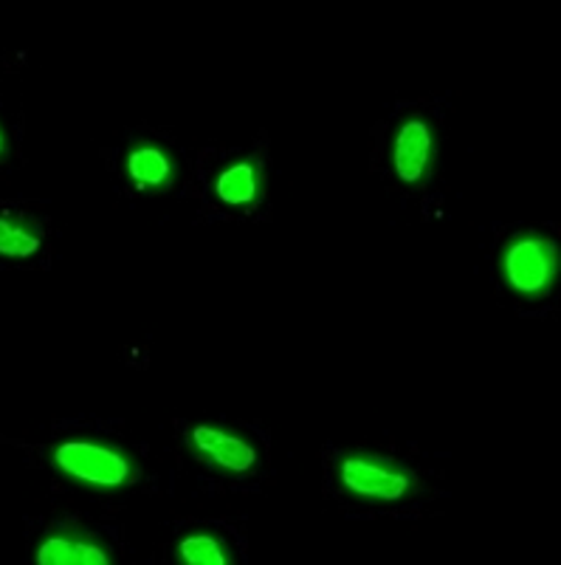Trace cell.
I'll list each match as a JSON object with an SVG mask.
<instances>
[{
    "mask_svg": "<svg viewBox=\"0 0 561 565\" xmlns=\"http://www.w3.org/2000/svg\"><path fill=\"white\" fill-rule=\"evenodd\" d=\"M52 463L71 483L96 492H116L139 478V461L125 447L103 438H63L54 444Z\"/></svg>",
    "mask_w": 561,
    "mask_h": 565,
    "instance_id": "6da1fadb",
    "label": "cell"
},
{
    "mask_svg": "<svg viewBox=\"0 0 561 565\" xmlns=\"http://www.w3.org/2000/svg\"><path fill=\"white\" fill-rule=\"evenodd\" d=\"M559 246L542 232H519L499 252V271L508 289L528 300H539L559 277Z\"/></svg>",
    "mask_w": 561,
    "mask_h": 565,
    "instance_id": "7a4b0ae2",
    "label": "cell"
},
{
    "mask_svg": "<svg viewBox=\"0 0 561 565\" xmlns=\"http://www.w3.org/2000/svg\"><path fill=\"white\" fill-rule=\"evenodd\" d=\"M336 481L347 494L370 503L403 501L414 489V476L401 461L378 452H345L336 461Z\"/></svg>",
    "mask_w": 561,
    "mask_h": 565,
    "instance_id": "3957f363",
    "label": "cell"
},
{
    "mask_svg": "<svg viewBox=\"0 0 561 565\" xmlns=\"http://www.w3.org/2000/svg\"><path fill=\"white\" fill-rule=\"evenodd\" d=\"M186 447L206 467L226 476H246L257 467V447L231 427L220 424H195L186 433Z\"/></svg>",
    "mask_w": 561,
    "mask_h": 565,
    "instance_id": "277c9868",
    "label": "cell"
},
{
    "mask_svg": "<svg viewBox=\"0 0 561 565\" xmlns=\"http://www.w3.org/2000/svg\"><path fill=\"white\" fill-rule=\"evenodd\" d=\"M389 161L398 181L407 186H418L429 179L434 164V128L423 116H407L396 128Z\"/></svg>",
    "mask_w": 561,
    "mask_h": 565,
    "instance_id": "5b68a950",
    "label": "cell"
},
{
    "mask_svg": "<svg viewBox=\"0 0 561 565\" xmlns=\"http://www.w3.org/2000/svg\"><path fill=\"white\" fill-rule=\"evenodd\" d=\"M34 565H114V554L85 529L60 526L37 543Z\"/></svg>",
    "mask_w": 561,
    "mask_h": 565,
    "instance_id": "8992f818",
    "label": "cell"
},
{
    "mask_svg": "<svg viewBox=\"0 0 561 565\" xmlns=\"http://www.w3.org/2000/svg\"><path fill=\"white\" fill-rule=\"evenodd\" d=\"M125 173L139 193H161L175 181V159L159 141H136L125 156Z\"/></svg>",
    "mask_w": 561,
    "mask_h": 565,
    "instance_id": "52a82bcc",
    "label": "cell"
},
{
    "mask_svg": "<svg viewBox=\"0 0 561 565\" xmlns=\"http://www.w3.org/2000/svg\"><path fill=\"white\" fill-rule=\"evenodd\" d=\"M212 190H215L220 204L235 206V210H251V206L262 199V190H266L262 164L255 156L231 161V164H226V168L215 175Z\"/></svg>",
    "mask_w": 561,
    "mask_h": 565,
    "instance_id": "ba28073f",
    "label": "cell"
},
{
    "mask_svg": "<svg viewBox=\"0 0 561 565\" xmlns=\"http://www.w3.org/2000/svg\"><path fill=\"white\" fill-rule=\"evenodd\" d=\"M43 249V232L23 212H0V257L29 260Z\"/></svg>",
    "mask_w": 561,
    "mask_h": 565,
    "instance_id": "9c48e42d",
    "label": "cell"
},
{
    "mask_svg": "<svg viewBox=\"0 0 561 565\" xmlns=\"http://www.w3.org/2000/svg\"><path fill=\"white\" fill-rule=\"evenodd\" d=\"M175 559L179 565H231V552L220 534L209 529H195L179 540Z\"/></svg>",
    "mask_w": 561,
    "mask_h": 565,
    "instance_id": "30bf717a",
    "label": "cell"
},
{
    "mask_svg": "<svg viewBox=\"0 0 561 565\" xmlns=\"http://www.w3.org/2000/svg\"><path fill=\"white\" fill-rule=\"evenodd\" d=\"M7 148H9L7 130H3V125H0V159H3V156H7Z\"/></svg>",
    "mask_w": 561,
    "mask_h": 565,
    "instance_id": "8fae6325",
    "label": "cell"
}]
</instances>
